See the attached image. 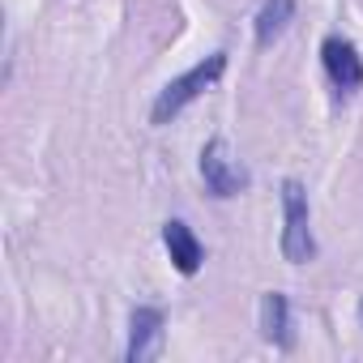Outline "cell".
I'll use <instances>...</instances> for the list:
<instances>
[{"instance_id": "6da1fadb", "label": "cell", "mask_w": 363, "mask_h": 363, "mask_svg": "<svg viewBox=\"0 0 363 363\" xmlns=\"http://www.w3.org/2000/svg\"><path fill=\"white\" fill-rule=\"evenodd\" d=\"M223 69H227V52H214L210 60H201V65H193L189 73H179L175 82H167L162 90H158V99H154V107H150V120L154 124H167V120H175L179 111H184L201 90H210L218 77H223Z\"/></svg>"}, {"instance_id": "7a4b0ae2", "label": "cell", "mask_w": 363, "mask_h": 363, "mask_svg": "<svg viewBox=\"0 0 363 363\" xmlns=\"http://www.w3.org/2000/svg\"><path fill=\"white\" fill-rule=\"evenodd\" d=\"M282 214H286V227H282V257L291 265H303L316 257V240H312V227H308V193L299 179H286L282 184Z\"/></svg>"}, {"instance_id": "3957f363", "label": "cell", "mask_w": 363, "mask_h": 363, "mask_svg": "<svg viewBox=\"0 0 363 363\" xmlns=\"http://www.w3.org/2000/svg\"><path fill=\"white\" fill-rule=\"evenodd\" d=\"M201 175H206V189L214 197H235V193L248 189V171H244V162L231 154V145L223 137H214L201 150Z\"/></svg>"}, {"instance_id": "277c9868", "label": "cell", "mask_w": 363, "mask_h": 363, "mask_svg": "<svg viewBox=\"0 0 363 363\" xmlns=\"http://www.w3.org/2000/svg\"><path fill=\"white\" fill-rule=\"evenodd\" d=\"M320 60H325V73H329V82L337 90H359L363 86V60H359V52H354L350 39L329 35L320 43Z\"/></svg>"}, {"instance_id": "5b68a950", "label": "cell", "mask_w": 363, "mask_h": 363, "mask_svg": "<svg viewBox=\"0 0 363 363\" xmlns=\"http://www.w3.org/2000/svg\"><path fill=\"white\" fill-rule=\"evenodd\" d=\"M162 308H137L133 312V333H128V363H150L162 350Z\"/></svg>"}, {"instance_id": "8992f818", "label": "cell", "mask_w": 363, "mask_h": 363, "mask_svg": "<svg viewBox=\"0 0 363 363\" xmlns=\"http://www.w3.org/2000/svg\"><path fill=\"white\" fill-rule=\"evenodd\" d=\"M162 244H167V252H171V261H175L179 274H197V269H201L206 252H201L197 235H193L184 223H179V218H171V223L162 227Z\"/></svg>"}, {"instance_id": "52a82bcc", "label": "cell", "mask_w": 363, "mask_h": 363, "mask_svg": "<svg viewBox=\"0 0 363 363\" xmlns=\"http://www.w3.org/2000/svg\"><path fill=\"white\" fill-rule=\"evenodd\" d=\"M261 333H265V342H274L282 350L291 346V303H286L282 291L261 295Z\"/></svg>"}, {"instance_id": "ba28073f", "label": "cell", "mask_w": 363, "mask_h": 363, "mask_svg": "<svg viewBox=\"0 0 363 363\" xmlns=\"http://www.w3.org/2000/svg\"><path fill=\"white\" fill-rule=\"evenodd\" d=\"M295 18V0H265L257 13V48H269Z\"/></svg>"}, {"instance_id": "9c48e42d", "label": "cell", "mask_w": 363, "mask_h": 363, "mask_svg": "<svg viewBox=\"0 0 363 363\" xmlns=\"http://www.w3.org/2000/svg\"><path fill=\"white\" fill-rule=\"evenodd\" d=\"M359 325H363V299H359Z\"/></svg>"}]
</instances>
